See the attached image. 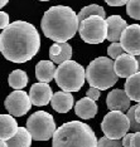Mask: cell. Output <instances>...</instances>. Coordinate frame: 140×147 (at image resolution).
Listing matches in <instances>:
<instances>
[{
    "mask_svg": "<svg viewBox=\"0 0 140 147\" xmlns=\"http://www.w3.org/2000/svg\"><path fill=\"white\" fill-rule=\"evenodd\" d=\"M8 83L13 89H23L28 84V76L22 69H15L9 74Z\"/></svg>",
    "mask_w": 140,
    "mask_h": 147,
    "instance_id": "22",
    "label": "cell"
},
{
    "mask_svg": "<svg viewBox=\"0 0 140 147\" xmlns=\"http://www.w3.org/2000/svg\"><path fill=\"white\" fill-rule=\"evenodd\" d=\"M97 111H99V108H97V105H96V101H93L92 98H90L87 96L76 102L75 113L82 119L93 118V117L97 115Z\"/></svg>",
    "mask_w": 140,
    "mask_h": 147,
    "instance_id": "17",
    "label": "cell"
},
{
    "mask_svg": "<svg viewBox=\"0 0 140 147\" xmlns=\"http://www.w3.org/2000/svg\"><path fill=\"white\" fill-rule=\"evenodd\" d=\"M78 33L85 43L101 44L107 39V20L100 15H91L80 23Z\"/></svg>",
    "mask_w": 140,
    "mask_h": 147,
    "instance_id": "7",
    "label": "cell"
},
{
    "mask_svg": "<svg viewBox=\"0 0 140 147\" xmlns=\"http://www.w3.org/2000/svg\"><path fill=\"white\" fill-rule=\"evenodd\" d=\"M106 20H107V40L111 43L120 42L122 33L128 28V23L120 15H111Z\"/></svg>",
    "mask_w": 140,
    "mask_h": 147,
    "instance_id": "14",
    "label": "cell"
},
{
    "mask_svg": "<svg viewBox=\"0 0 140 147\" xmlns=\"http://www.w3.org/2000/svg\"><path fill=\"white\" fill-rule=\"evenodd\" d=\"M39 1H49V0H39Z\"/></svg>",
    "mask_w": 140,
    "mask_h": 147,
    "instance_id": "37",
    "label": "cell"
},
{
    "mask_svg": "<svg viewBox=\"0 0 140 147\" xmlns=\"http://www.w3.org/2000/svg\"><path fill=\"white\" fill-rule=\"evenodd\" d=\"M97 147H124V146H122V141H120V140H112L104 136L99 140Z\"/></svg>",
    "mask_w": 140,
    "mask_h": 147,
    "instance_id": "26",
    "label": "cell"
},
{
    "mask_svg": "<svg viewBox=\"0 0 140 147\" xmlns=\"http://www.w3.org/2000/svg\"><path fill=\"white\" fill-rule=\"evenodd\" d=\"M126 115H128V117L130 118V129H131L133 132H139L140 131V122L136 121V117H135V106L130 107Z\"/></svg>",
    "mask_w": 140,
    "mask_h": 147,
    "instance_id": "27",
    "label": "cell"
},
{
    "mask_svg": "<svg viewBox=\"0 0 140 147\" xmlns=\"http://www.w3.org/2000/svg\"><path fill=\"white\" fill-rule=\"evenodd\" d=\"M133 136H134V132L133 133H126V135L121 138L122 141V146L124 147H131V141H133Z\"/></svg>",
    "mask_w": 140,
    "mask_h": 147,
    "instance_id": "30",
    "label": "cell"
},
{
    "mask_svg": "<svg viewBox=\"0 0 140 147\" xmlns=\"http://www.w3.org/2000/svg\"><path fill=\"white\" fill-rule=\"evenodd\" d=\"M0 147H8V142H6L5 140H1V141H0Z\"/></svg>",
    "mask_w": 140,
    "mask_h": 147,
    "instance_id": "34",
    "label": "cell"
},
{
    "mask_svg": "<svg viewBox=\"0 0 140 147\" xmlns=\"http://www.w3.org/2000/svg\"><path fill=\"white\" fill-rule=\"evenodd\" d=\"M33 137L27 127H19L14 137L8 140V147H31Z\"/></svg>",
    "mask_w": 140,
    "mask_h": 147,
    "instance_id": "20",
    "label": "cell"
},
{
    "mask_svg": "<svg viewBox=\"0 0 140 147\" xmlns=\"http://www.w3.org/2000/svg\"><path fill=\"white\" fill-rule=\"evenodd\" d=\"M136 59H138V63H139V71H140V55H136Z\"/></svg>",
    "mask_w": 140,
    "mask_h": 147,
    "instance_id": "36",
    "label": "cell"
},
{
    "mask_svg": "<svg viewBox=\"0 0 140 147\" xmlns=\"http://www.w3.org/2000/svg\"><path fill=\"white\" fill-rule=\"evenodd\" d=\"M86 96L90 97V98H92L93 101H97L100 98V96H101V89L96 88V87H90L87 93H86Z\"/></svg>",
    "mask_w": 140,
    "mask_h": 147,
    "instance_id": "28",
    "label": "cell"
},
{
    "mask_svg": "<svg viewBox=\"0 0 140 147\" xmlns=\"http://www.w3.org/2000/svg\"><path fill=\"white\" fill-rule=\"evenodd\" d=\"M9 24H10V23H9V15H8V13L1 11V13H0V28L5 29Z\"/></svg>",
    "mask_w": 140,
    "mask_h": 147,
    "instance_id": "29",
    "label": "cell"
},
{
    "mask_svg": "<svg viewBox=\"0 0 140 147\" xmlns=\"http://www.w3.org/2000/svg\"><path fill=\"white\" fill-rule=\"evenodd\" d=\"M131 147H140V131L134 132L133 141H131Z\"/></svg>",
    "mask_w": 140,
    "mask_h": 147,
    "instance_id": "32",
    "label": "cell"
},
{
    "mask_svg": "<svg viewBox=\"0 0 140 147\" xmlns=\"http://www.w3.org/2000/svg\"><path fill=\"white\" fill-rule=\"evenodd\" d=\"M126 13L130 18L140 20V0H129L126 4Z\"/></svg>",
    "mask_w": 140,
    "mask_h": 147,
    "instance_id": "24",
    "label": "cell"
},
{
    "mask_svg": "<svg viewBox=\"0 0 140 147\" xmlns=\"http://www.w3.org/2000/svg\"><path fill=\"white\" fill-rule=\"evenodd\" d=\"M41 36L33 24L24 20L10 23L0 34V51L13 63H25L38 53Z\"/></svg>",
    "mask_w": 140,
    "mask_h": 147,
    "instance_id": "1",
    "label": "cell"
},
{
    "mask_svg": "<svg viewBox=\"0 0 140 147\" xmlns=\"http://www.w3.org/2000/svg\"><path fill=\"white\" fill-rule=\"evenodd\" d=\"M93 129L81 121H69L58 127L52 137V147H97Z\"/></svg>",
    "mask_w": 140,
    "mask_h": 147,
    "instance_id": "3",
    "label": "cell"
},
{
    "mask_svg": "<svg viewBox=\"0 0 140 147\" xmlns=\"http://www.w3.org/2000/svg\"><path fill=\"white\" fill-rule=\"evenodd\" d=\"M135 117H136V121L140 122V103L135 106Z\"/></svg>",
    "mask_w": 140,
    "mask_h": 147,
    "instance_id": "33",
    "label": "cell"
},
{
    "mask_svg": "<svg viewBox=\"0 0 140 147\" xmlns=\"http://www.w3.org/2000/svg\"><path fill=\"white\" fill-rule=\"evenodd\" d=\"M8 1H9V0H0V6H1V8H4V6L8 4Z\"/></svg>",
    "mask_w": 140,
    "mask_h": 147,
    "instance_id": "35",
    "label": "cell"
},
{
    "mask_svg": "<svg viewBox=\"0 0 140 147\" xmlns=\"http://www.w3.org/2000/svg\"><path fill=\"white\" fill-rule=\"evenodd\" d=\"M91 15H100L102 18H105L106 14H105V10L102 6H100L97 4H91V5H87L85 8L81 9V11L78 13V19H80V23L83 22L86 18Z\"/></svg>",
    "mask_w": 140,
    "mask_h": 147,
    "instance_id": "23",
    "label": "cell"
},
{
    "mask_svg": "<svg viewBox=\"0 0 140 147\" xmlns=\"http://www.w3.org/2000/svg\"><path fill=\"white\" fill-rule=\"evenodd\" d=\"M19 127L15 117L13 115H1L0 116V140H10L18 132Z\"/></svg>",
    "mask_w": 140,
    "mask_h": 147,
    "instance_id": "18",
    "label": "cell"
},
{
    "mask_svg": "<svg viewBox=\"0 0 140 147\" xmlns=\"http://www.w3.org/2000/svg\"><path fill=\"white\" fill-rule=\"evenodd\" d=\"M104 135L112 140H121L130 129V118L122 111H110L101 122Z\"/></svg>",
    "mask_w": 140,
    "mask_h": 147,
    "instance_id": "8",
    "label": "cell"
},
{
    "mask_svg": "<svg viewBox=\"0 0 140 147\" xmlns=\"http://www.w3.org/2000/svg\"><path fill=\"white\" fill-rule=\"evenodd\" d=\"M75 99L73 96L71 94V92L67 91H59L53 93L52 101H51V106L56 112L58 113H67L72 109L73 105H75Z\"/></svg>",
    "mask_w": 140,
    "mask_h": 147,
    "instance_id": "15",
    "label": "cell"
},
{
    "mask_svg": "<svg viewBox=\"0 0 140 147\" xmlns=\"http://www.w3.org/2000/svg\"><path fill=\"white\" fill-rule=\"evenodd\" d=\"M124 53H125V49H124V47H122V44L120 42L111 43L107 48V54H109L110 58H112V59L119 58V57L121 54H124Z\"/></svg>",
    "mask_w": 140,
    "mask_h": 147,
    "instance_id": "25",
    "label": "cell"
},
{
    "mask_svg": "<svg viewBox=\"0 0 140 147\" xmlns=\"http://www.w3.org/2000/svg\"><path fill=\"white\" fill-rule=\"evenodd\" d=\"M125 52L133 55H140V24H131L124 30L120 39Z\"/></svg>",
    "mask_w": 140,
    "mask_h": 147,
    "instance_id": "10",
    "label": "cell"
},
{
    "mask_svg": "<svg viewBox=\"0 0 140 147\" xmlns=\"http://www.w3.org/2000/svg\"><path fill=\"white\" fill-rule=\"evenodd\" d=\"M105 1L110 6H122L128 4L129 0H105Z\"/></svg>",
    "mask_w": 140,
    "mask_h": 147,
    "instance_id": "31",
    "label": "cell"
},
{
    "mask_svg": "<svg viewBox=\"0 0 140 147\" xmlns=\"http://www.w3.org/2000/svg\"><path fill=\"white\" fill-rule=\"evenodd\" d=\"M130 103H131V98L129 97L125 89H112L106 98V105L110 111L126 112L130 108Z\"/></svg>",
    "mask_w": 140,
    "mask_h": 147,
    "instance_id": "12",
    "label": "cell"
},
{
    "mask_svg": "<svg viewBox=\"0 0 140 147\" xmlns=\"http://www.w3.org/2000/svg\"><path fill=\"white\" fill-rule=\"evenodd\" d=\"M4 105L6 111L10 115L14 117H22L32 108L33 103L29 93L22 91V89H15L6 97Z\"/></svg>",
    "mask_w": 140,
    "mask_h": 147,
    "instance_id": "9",
    "label": "cell"
},
{
    "mask_svg": "<svg viewBox=\"0 0 140 147\" xmlns=\"http://www.w3.org/2000/svg\"><path fill=\"white\" fill-rule=\"evenodd\" d=\"M115 62L112 58L99 57L90 63L86 69V79L91 87L106 91L116 84L119 76L115 72Z\"/></svg>",
    "mask_w": 140,
    "mask_h": 147,
    "instance_id": "4",
    "label": "cell"
},
{
    "mask_svg": "<svg viewBox=\"0 0 140 147\" xmlns=\"http://www.w3.org/2000/svg\"><path fill=\"white\" fill-rule=\"evenodd\" d=\"M56 71L57 68L53 61H39L35 65V77L39 82L49 83L54 79Z\"/></svg>",
    "mask_w": 140,
    "mask_h": 147,
    "instance_id": "19",
    "label": "cell"
},
{
    "mask_svg": "<svg viewBox=\"0 0 140 147\" xmlns=\"http://www.w3.org/2000/svg\"><path fill=\"white\" fill-rule=\"evenodd\" d=\"M29 96H31L33 105L41 107V106H47L52 101L53 92H52L51 86H49L48 83L38 82V83H34V84L31 87Z\"/></svg>",
    "mask_w": 140,
    "mask_h": 147,
    "instance_id": "13",
    "label": "cell"
},
{
    "mask_svg": "<svg viewBox=\"0 0 140 147\" xmlns=\"http://www.w3.org/2000/svg\"><path fill=\"white\" fill-rule=\"evenodd\" d=\"M41 28L48 39L65 43L72 39L80 30L78 14H76L69 6H51L43 15Z\"/></svg>",
    "mask_w": 140,
    "mask_h": 147,
    "instance_id": "2",
    "label": "cell"
},
{
    "mask_svg": "<svg viewBox=\"0 0 140 147\" xmlns=\"http://www.w3.org/2000/svg\"><path fill=\"white\" fill-rule=\"evenodd\" d=\"M72 58V47L67 42L58 43L54 42L51 48H49V59L53 61L56 64H61L63 62L71 61Z\"/></svg>",
    "mask_w": 140,
    "mask_h": 147,
    "instance_id": "16",
    "label": "cell"
},
{
    "mask_svg": "<svg viewBox=\"0 0 140 147\" xmlns=\"http://www.w3.org/2000/svg\"><path fill=\"white\" fill-rule=\"evenodd\" d=\"M125 91L131 98V101L140 103V71L136 72L135 74L126 78L125 82Z\"/></svg>",
    "mask_w": 140,
    "mask_h": 147,
    "instance_id": "21",
    "label": "cell"
},
{
    "mask_svg": "<svg viewBox=\"0 0 140 147\" xmlns=\"http://www.w3.org/2000/svg\"><path fill=\"white\" fill-rule=\"evenodd\" d=\"M114 67L119 78H129L136 72H139V63L136 57L126 52L115 59Z\"/></svg>",
    "mask_w": 140,
    "mask_h": 147,
    "instance_id": "11",
    "label": "cell"
},
{
    "mask_svg": "<svg viewBox=\"0 0 140 147\" xmlns=\"http://www.w3.org/2000/svg\"><path fill=\"white\" fill-rule=\"evenodd\" d=\"M25 127L35 141H48L57 131L53 116L46 111H37L31 115Z\"/></svg>",
    "mask_w": 140,
    "mask_h": 147,
    "instance_id": "6",
    "label": "cell"
},
{
    "mask_svg": "<svg viewBox=\"0 0 140 147\" xmlns=\"http://www.w3.org/2000/svg\"><path fill=\"white\" fill-rule=\"evenodd\" d=\"M54 79L62 91L78 92L85 84L86 71L80 63L75 61H67L58 65Z\"/></svg>",
    "mask_w": 140,
    "mask_h": 147,
    "instance_id": "5",
    "label": "cell"
}]
</instances>
